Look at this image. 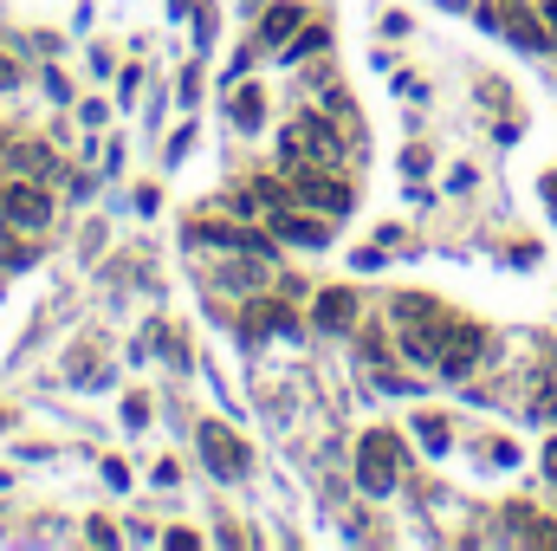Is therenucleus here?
<instances>
[{"label": "nucleus", "mask_w": 557, "mask_h": 551, "mask_svg": "<svg viewBox=\"0 0 557 551\" xmlns=\"http://www.w3.org/2000/svg\"><path fill=\"white\" fill-rule=\"evenodd\" d=\"M357 480H363L370 493H389V487H396V434H363V448H357Z\"/></svg>", "instance_id": "4"}, {"label": "nucleus", "mask_w": 557, "mask_h": 551, "mask_svg": "<svg viewBox=\"0 0 557 551\" xmlns=\"http://www.w3.org/2000/svg\"><path fill=\"white\" fill-rule=\"evenodd\" d=\"M480 351H486V331H480V325H454L434 364H441V377H467V370L480 364Z\"/></svg>", "instance_id": "6"}, {"label": "nucleus", "mask_w": 557, "mask_h": 551, "mask_svg": "<svg viewBox=\"0 0 557 551\" xmlns=\"http://www.w3.org/2000/svg\"><path fill=\"white\" fill-rule=\"evenodd\" d=\"M273 234L278 241H298V247H324V241H331V221H311V215L273 208Z\"/></svg>", "instance_id": "7"}, {"label": "nucleus", "mask_w": 557, "mask_h": 551, "mask_svg": "<svg viewBox=\"0 0 557 551\" xmlns=\"http://www.w3.org/2000/svg\"><path fill=\"white\" fill-rule=\"evenodd\" d=\"M506 26H512V39H519V46H539V39H545V33H539V20H532V13H525L519 0H512V13H506Z\"/></svg>", "instance_id": "12"}, {"label": "nucleus", "mask_w": 557, "mask_h": 551, "mask_svg": "<svg viewBox=\"0 0 557 551\" xmlns=\"http://www.w3.org/2000/svg\"><path fill=\"white\" fill-rule=\"evenodd\" d=\"M545 195H552V201H557V175H545Z\"/></svg>", "instance_id": "17"}, {"label": "nucleus", "mask_w": 557, "mask_h": 551, "mask_svg": "<svg viewBox=\"0 0 557 551\" xmlns=\"http://www.w3.org/2000/svg\"><path fill=\"white\" fill-rule=\"evenodd\" d=\"M292 195H298L305 208L331 215V221H337V215L350 208V188H344L337 175H318V169H298V162H292Z\"/></svg>", "instance_id": "1"}, {"label": "nucleus", "mask_w": 557, "mask_h": 551, "mask_svg": "<svg viewBox=\"0 0 557 551\" xmlns=\"http://www.w3.org/2000/svg\"><path fill=\"white\" fill-rule=\"evenodd\" d=\"M545 474H552V480H557V441H552V448H545Z\"/></svg>", "instance_id": "16"}, {"label": "nucleus", "mask_w": 557, "mask_h": 551, "mask_svg": "<svg viewBox=\"0 0 557 551\" xmlns=\"http://www.w3.org/2000/svg\"><path fill=\"white\" fill-rule=\"evenodd\" d=\"M0 201H7V188H0Z\"/></svg>", "instance_id": "20"}, {"label": "nucleus", "mask_w": 557, "mask_h": 551, "mask_svg": "<svg viewBox=\"0 0 557 551\" xmlns=\"http://www.w3.org/2000/svg\"><path fill=\"white\" fill-rule=\"evenodd\" d=\"M201 454H208V474L214 480H240L247 474V441L227 434L221 421H201Z\"/></svg>", "instance_id": "2"}, {"label": "nucleus", "mask_w": 557, "mask_h": 551, "mask_svg": "<svg viewBox=\"0 0 557 551\" xmlns=\"http://www.w3.org/2000/svg\"><path fill=\"white\" fill-rule=\"evenodd\" d=\"M234 124H240V131H260V124H267V98H260V85H240V91H234Z\"/></svg>", "instance_id": "10"}, {"label": "nucleus", "mask_w": 557, "mask_h": 551, "mask_svg": "<svg viewBox=\"0 0 557 551\" xmlns=\"http://www.w3.org/2000/svg\"><path fill=\"white\" fill-rule=\"evenodd\" d=\"M441 7H467V0H441Z\"/></svg>", "instance_id": "19"}, {"label": "nucleus", "mask_w": 557, "mask_h": 551, "mask_svg": "<svg viewBox=\"0 0 557 551\" xmlns=\"http://www.w3.org/2000/svg\"><path fill=\"white\" fill-rule=\"evenodd\" d=\"M298 20H305V7H273V13L260 20V39H267V46H285V39L298 33Z\"/></svg>", "instance_id": "11"}, {"label": "nucleus", "mask_w": 557, "mask_h": 551, "mask_svg": "<svg viewBox=\"0 0 557 551\" xmlns=\"http://www.w3.org/2000/svg\"><path fill=\"white\" fill-rule=\"evenodd\" d=\"M318 325H324V331H350V325H357V298H350L344 285L318 292Z\"/></svg>", "instance_id": "8"}, {"label": "nucleus", "mask_w": 557, "mask_h": 551, "mask_svg": "<svg viewBox=\"0 0 557 551\" xmlns=\"http://www.w3.org/2000/svg\"><path fill=\"white\" fill-rule=\"evenodd\" d=\"M298 149H311V162H337V156H344V143H337V131H331L324 118H298V124L285 131V162H292Z\"/></svg>", "instance_id": "5"}, {"label": "nucleus", "mask_w": 557, "mask_h": 551, "mask_svg": "<svg viewBox=\"0 0 557 551\" xmlns=\"http://www.w3.org/2000/svg\"><path fill=\"white\" fill-rule=\"evenodd\" d=\"M545 13H552V20H557V0H545Z\"/></svg>", "instance_id": "18"}, {"label": "nucleus", "mask_w": 557, "mask_h": 551, "mask_svg": "<svg viewBox=\"0 0 557 551\" xmlns=\"http://www.w3.org/2000/svg\"><path fill=\"white\" fill-rule=\"evenodd\" d=\"M0 221L20 228V234H39V228L52 221V195L33 188V182H20V188H7V201H0Z\"/></svg>", "instance_id": "3"}, {"label": "nucleus", "mask_w": 557, "mask_h": 551, "mask_svg": "<svg viewBox=\"0 0 557 551\" xmlns=\"http://www.w3.org/2000/svg\"><path fill=\"white\" fill-rule=\"evenodd\" d=\"M247 331H298V318L285 305H273V298H253L247 305Z\"/></svg>", "instance_id": "9"}, {"label": "nucleus", "mask_w": 557, "mask_h": 551, "mask_svg": "<svg viewBox=\"0 0 557 551\" xmlns=\"http://www.w3.org/2000/svg\"><path fill=\"white\" fill-rule=\"evenodd\" d=\"M416 428H421V441H428L434 454L447 448V421H441V415H416Z\"/></svg>", "instance_id": "13"}, {"label": "nucleus", "mask_w": 557, "mask_h": 551, "mask_svg": "<svg viewBox=\"0 0 557 551\" xmlns=\"http://www.w3.org/2000/svg\"><path fill=\"white\" fill-rule=\"evenodd\" d=\"M7 85H20V65H13V59H0V91H7Z\"/></svg>", "instance_id": "15"}, {"label": "nucleus", "mask_w": 557, "mask_h": 551, "mask_svg": "<svg viewBox=\"0 0 557 551\" xmlns=\"http://www.w3.org/2000/svg\"><path fill=\"white\" fill-rule=\"evenodd\" d=\"M324 39H331V33H324V26H311V33H298V39H292V52H285V59H305V52H318Z\"/></svg>", "instance_id": "14"}]
</instances>
